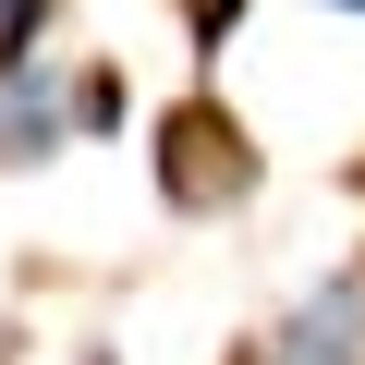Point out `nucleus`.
Here are the masks:
<instances>
[{
    "label": "nucleus",
    "instance_id": "nucleus-1",
    "mask_svg": "<svg viewBox=\"0 0 365 365\" xmlns=\"http://www.w3.org/2000/svg\"><path fill=\"white\" fill-rule=\"evenodd\" d=\"M158 195H170L182 220H220V207L256 195V146H244V122H232L220 98H182V110L158 122Z\"/></svg>",
    "mask_w": 365,
    "mask_h": 365
},
{
    "label": "nucleus",
    "instance_id": "nucleus-2",
    "mask_svg": "<svg viewBox=\"0 0 365 365\" xmlns=\"http://www.w3.org/2000/svg\"><path fill=\"white\" fill-rule=\"evenodd\" d=\"M73 134H86V110H73V73H61L49 49L0 73V170H37V158H61Z\"/></svg>",
    "mask_w": 365,
    "mask_h": 365
},
{
    "label": "nucleus",
    "instance_id": "nucleus-3",
    "mask_svg": "<svg viewBox=\"0 0 365 365\" xmlns=\"http://www.w3.org/2000/svg\"><path fill=\"white\" fill-rule=\"evenodd\" d=\"M256 365H365V268H329V280L268 329Z\"/></svg>",
    "mask_w": 365,
    "mask_h": 365
},
{
    "label": "nucleus",
    "instance_id": "nucleus-4",
    "mask_svg": "<svg viewBox=\"0 0 365 365\" xmlns=\"http://www.w3.org/2000/svg\"><path fill=\"white\" fill-rule=\"evenodd\" d=\"M37 25H49V0H0V73L37 61Z\"/></svg>",
    "mask_w": 365,
    "mask_h": 365
},
{
    "label": "nucleus",
    "instance_id": "nucleus-5",
    "mask_svg": "<svg viewBox=\"0 0 365 365\" xmlns=\"http://www.w3.org/2000/svg\"><path fill=\"white\" fill-rule=\"evenodd\" d=\"M317 13H365V0H317Z\"/></svg>",
    "mask_w": 365,
    "mask_h": 365
}]
</instances>
